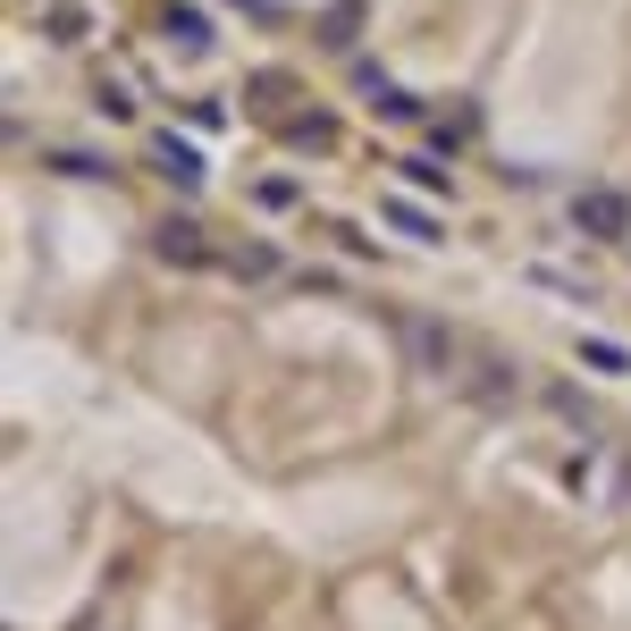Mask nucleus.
I'll list each match as a JSON object with an SVG mask.
<instances>
[{
  "instance_id": "nucleus-1",
  "label": "nucleus",
  "mask_w": 631,
  "mask_h": 631,
  "mask_svg": "<svg viewBox=\"0 0 631 631\" xmlns=\"http://www.w3.org/2000/svg\"><path fill=\"white\" fill-rule=\"evenodd\" d=\"M387 219H396L404 236H421V245H438V219H430V210H413V203H387Z\"/></svg>"
},
{
  "instance_id": "nucleus-2",
  "label": "nucleus",
  "mask_w": 631,
  "mask_h": 631,
  "mask_svg": "<svg viewBox=\"0 0 631 631\" xmlns=\"http://www.w3.org/2000/svg\"><path fill=\"white\" fill-rule=\"evenodd\" d=\"M169 34H177V42H186V51H210V26H203V18H194V9H169Z\"/></svg>"
},
{
  "instance_id": "nucleus-3",
  "label": "nucleus",
  "mask_w": 631,
  "mask_h": 631,
  "mask_svg": "<svg viewBox=\"0 0 631 631\" xmlns=\"http://www.w3.org/2000/svg\"><path fill=\"white\" fill-rule=\"evenodd\" d=\"M152 152H160V169H177V177H186V186H194V177H203V160H194V152H186V144H169V135H160Z\"/></svg>"
},
{
  "instance_id": "nucleus-4",
  "label": "nucleus",
  "mask_w": 631,
  "mask_h": 631,
  "mask_svg": "<svg viewBox=\"0 0 631 631\" xmlns=\"http://www.w3.org/2000/svg\"><path fill=\"white\" fill-rule=\"evenodd\" d=\"M160 253H169V262H203V236L194 228H160Z\"/></svg>"
},
{
  "instance_id": "nucleus-5",
  "label": "nucleus",
  "mask_w": 631,
  "mask_h": 631,
  "mask_svg": "<svg viewBox=\"0 0 631 631\" xmlns=\"http://www.w3.org/2000/svg\"><path fill=\"white\" fill-rule=\"evenodd\" d=\"M581 219H590V228H607V236L623 228V210H614V194H590V203H581Z\"/></svg>"
},
{
  "instance_id": "nucleus-6",
  "label": "nucleus",
  "mask_w": 631,
  "mask_h": 631,
  "mask_svg": "<svg viewBox=\"0 0 631 631\" xmlns=\"http://www.w3.org/2000/svg\"><path fill=\"white\" fill-rule=\"evenodd\" d=\"M236 9H253V18H269V0H236Z\"/></svg>"
}]
</instances>
